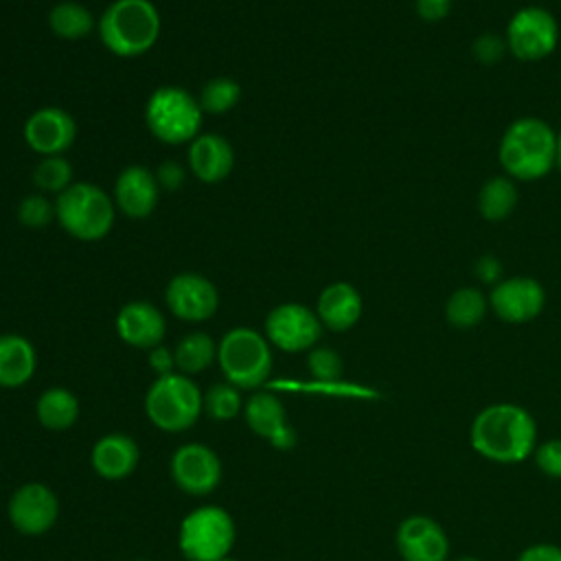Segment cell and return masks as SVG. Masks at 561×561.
<instances>
[{
    "label": "cell",
    "mask_w": 561,
    "mask_h": 561,
    "mask_svg": "<svg viewBox=\"0 0 561 561\" xmlns=\"http://www.w3.org/2000/svg\"><path fill=\"white\" fill-rule=\"evenodd\" d=\"M217 359L226 381L241 390L265 383L274 364L270 340L250 327L230 329L217 346Z\"/></svg>",
    "instance_id": "5b68a950"
},
{
    "label": "cell",
    "mask_w": 561,
    "mask_h": 561,
    "mask_svg": "<svg viewBox=\"0 0 561 561\" xmlns=\"http://www.w3.org/2000/svg\"><path fill=\"white\" fill-rule=\"evenodd\" d=\"M559 42V26L550 11L541 7L519 9L506 28L508 50L522 61L548 57Z\"/></svg>",
    "instance_id": "9c48e42d"
},
{
    "label": "cell",
    "mask_w": 561,
    "mask_h": 561,
    "mask_svg": "<svg viewBox=\"0 0 561 561\" xmlns=\"http://www.w3.org/2000/svg\"><path fill=\"white\" fill-rule=\"evenodd\" d=\"M322 322L316 311L300 302H283L265 318V337L280 351L300 353L316 346Z\"/></svg>",
    "instance_id": "30bf717a"
},
{
    "label": "cell",
    "mask_w": 561,
    "mask_h": 561,
    "mask_svg": "<svg viewBox=\"0 0 561 561\" xmlns=\"http://www.w3.org/2000/svg\"><path fill=\"white\" fill-rule=\"evenodd\" d=\"M204 399L199 388L182 373L158 377L145 397L149 421L164 432H184L199 419Z\"/></svg>",
    "instance_id": "52a82bcc"
},
{
    "label": "cell",
    "mask_w": 561,
    "mask_h": 561,
    "mask_svg": "<svg viewBox=\"0 0 561 561\" xmlns=\"http://www.w3.org/2000/svg\"><path fill=\"white\" fill-rule=\"evenodd\" d=\"M245 421L254 434L270 440L274 434H278L287 425L285 405L280 403V399L276 394L256 392L245 403Z\"/></svg>",
    "instance_id": "cb8c5ba5"
},
{
    "label": "cell",
    "mask_w": 561,
    "mask_h": 561,
    "mask_svg": "<svg viewBox=\"0 0 561 561\" xmlns=\"http://www.w3.org/2000/svg\"><path fill=\"white\" fill-rule=\"evenodd\" d=\"M557 164L561 167V134L557 136Z\"/></svg>",
    "instance_id": "b9f144b4"
},
{
    "label": "cell",
    "mask_w": 561,
    "mask_h": 561,
    "mask_svg": "<svg viewBox=\"0 0 561 561\" xmlns=\"http://www.w3.org/2000/svg\"><path fill=\"white\" fill-rule=\"evenodd\" d=\"M451 9V0H416V13L427 20L436 22L443 20Z\"/></svg>",
    "instance_id": "74e56055"
},
{
    "label": "cell",
    "mask_w": 561,
    "mask_h": 561,
    "mask_svg": "<svg viewBox=\"0 0 561 561\" xmlns=\"http://www.w3.org/2000/svg\"><path fill=\"white\" fill-rule=\"evenodd\" d=\"M204 410L215 421H230V419H234L239 414V410H241L239 388H234L228 381L210 386L208 392L204 394Z\"/></svg>",
    "instance_id": "4dcf8cb0"
},
{
    "label": "cell",
    "mask_w": 561,
    "mask_h": 561,
    "mask_svg": "<svg viewBox=\"0 0 561 561\" xmlns=\"http://www.w3.org/2000/svg\"><path fill=\"white\" fill-rule=\"evenodd\" d=\"M160 195L156 173L142 164L125 167L114 184V204L131 219H145L153 213Z\"/></svg>",
    "instance_id": "e0dca14e"
},
{
    "label": "cell",
    "mask_w": 561,
    "mask_h": 561,
    "mask_svg": "<svg viewBox=\"0 0 561 561\" xmlns=\"http://www.w3.org/2000/svg\"><path fill=\"white\" fill-rule=\"evenodd\" d=\"M149 366L158 373V377L173 373V368H175V355H173V351H169V348L162 346V344L156 346V348H151V351H149Z\"/></svg>",
    "instance_id": "8d00e7d4"
},
{
    "label": "cell",
    "mask_w": 561,
    "mask_h": 561,
    "mask_svg": "<svg viewBox=\"0 0 561 561\" xmlns=\"http://www.w3.org/2000/svg\"><path fill=\"white\" fill-rule=\"evenodd\" d=\"M173 355L175 368L182 375H195L206 370L217 359V344L208 333L191 331L178 342Z\"/></svg>",
    "instance_id": "d4e9b609"
},
{
    "label": "cell",
    "mask_w": 561,
    "mask_h": 561,
    "mask_svg": "<svg viewBox=\"0 0 561 561\" xmlns=\"http://www.w3.org/2000/svg\"><path fill=\"white\" fill-rule=\"evenodd\" d=\"M221 561H237V559H230V557H224Z\"/></svg>",
    "instance_id": "ee69618b"
},
{
    "label": "cell",
    "mask_w": 561,
    "mask_h": 561,
    "mask_svg": "<svg viewBox=\"0 0 561 561\" xmlns=\"http://www.w3.org/2000/svg\"><path fill=\"white\" fill-rule=\"evenodd\" d=\"M473 55L484 64H495L504 55V42L497 35H482L473 44Z\"/></svg>",
    "instance_id": "e575fe53"
},
{
    "label": "cell",
    "mask_w": 561,
    "mask_h": 561,
    "mask_svg": "<svg viewBox=\"0 0 561 561\" xmlns=\"http://www.w3.org/2000/svg\"><path fill=\"white\" fill-rule=\"evenodd\" d=\"M171 476L184 493L206 495L215 491L221 480V462L210 447L188 443L175 449L171 458Z\"/></svg>",
    "instance_id": "7c38bea8"
},
{
    "label": "cell",
    "mask_w": 561,
    "mask_h": 561,
    "mask_svg": "<svg viewBox=\"0 0 561 561\" xmlns=\"http://www.w3.org/2000/svg\"><path fill=\"white\" fill-rule=\"evenodd\" d=\"M316 313L322 327L331 331H346L362 316V296L351 283H331L320 291Z\"/></svg>",
    "instance_id": "44dd1931"
},
{
    "label": "cell",
    "mask_w": 561,
    "mask_h": 561,
    "mask_svg": "<svg viewBox=\"0 0 561 561\" xmlns=\"http://www.w3.org/2000/svg\"><path fill=\"white\" fill-rule=\"evenodd\" d=\"M202 112L197 96L188 90L180 85H162L149 96L145 105V121L160 142L182 145L199 136L204 121Z\"/></svg>",
    "instance_id": "8992f818"
},
{
    "label": "cell",
    "mask_w": 561,
    "mask_h": 561,
    "mask_svg": "<svg viewBox=\"0 0 561 561\" xmlns=\"http://www.w3.org/2000/svg\"><path fill=\"white\" fill-rule=\"evenodd\" d=\"M546 305V291L535 278L515 276L502 280L491 291V307L500 320L522 324L541 313Z\"/></svg>",
    "instance_id": "2e32d148"
},
{
    "label": "cell",
    "mask_w": 561,
    "mask_h": 561,
    "mask_svg": "<svg viewBox=\"0 0 561 561\" xmlns=\"http://www.w3.org/2000/svg\"><path fill=\"white\" fill-rule=\"evenodd\" d=\"M59 515L57 495L39 482L22 484L9 500V519L22 535H42Z\"/></svg>",
    "instance_id": "4fadbf2b"
},
{
    "label": "cell",
    "mask_w": 561,
    "mask_h": 561,
    "mask_svg": "<svg viewBox=\"0 0 561 561\" xmlns=\"http://www.w3.org/2000/svg\"><path fill=\"white\" fill-rule=\"evenodd\" d=\"M156 178H158V184H162L164 188H178L184 180V169L178 162L169 160L160 164V171Z\"/></svg>",
    "instance_id": "f35d334b"
},
{
    "label": "cell",
    "mask_w": 561,
    "mask_h": 561,
    "mask_svg": "<svg viewBox=\"0 0 561 561\" xmlns=\"http://www.w3.org/2000/svg\"><path fill=\"white\" fill-rule=\"evenodd\" d=\"M35 348L18 333L0 335V388H20L35 373Z\"/></svg>",
    "instance_id": "7402d4cb"
},
{
    "label": "cell",
    "mask_w": 561,
    "mask_h": 561,
    "mask_svg": "<svg viewBox=\"0 0 561 561\" xmlns=\"http://www.w3.org/2000/svg\"><path fill=\"white\" fill-rule=\"evenodd\" d=\"M237 537L234 522L221 506H202L180 524V550L188 561H221Z\"/></svg>",
    "instance_id": "ba28073f"
},
{
    "label": "cell",
    "mask_w": 561,
    "mask_h": 561,
    "mask_svg": "<svg viewBox=\"0 0 561 561\" xmlns=\"http://www.w3.org/2000/svg\"><path fill=\"white\" fill-rule=\"evenodd\" d=\"M270 443H272L276 449H289V447H294V445H296V432H294V427L285 425L278 434H274V436L270 438Z\"/></svg>",
    "instance_id": "ab89813d"
},
{
    "label": "cell",
    "mask_w": 561,
    "mask_h": 561,
    "mask_svg": "<svg viewBox=\"0 0 561 561\" xmlns=\"http://www.w3.org/2000/svg\"><path fill=\"white\" fill-rule=\"evenodd\" d=\"M118 337L134 348H156L162 344L167 322L162 311L145 300H131L121 307L116 316Z\"/></svg>",
    "instance_id": "ac0fdd59"
},
{
    "label": "cell",
    "mask_w": 561,
    "mask_h": 561,
    "mask_svg": "<svg viewBox=\"0 0 561 561\" xmlns=\"http://www.w3.org/2000/svg\"><path fill=\"white\" fill-rule=\"evenodd\" d=\"M517 561H561V548L554 543H533L517 557Z\"/></svg>",
    "instance_id": "d590c367"
},
{
    "label": "cell",
    "mask_w": 561,
    "mask_h": 561,
    "mask_svg": "<svg viewBox=\"0 0 561 561\" xmlns=\"http://www.w3.org/2000/svg\"><path fill=\"white\" fill-rule=\"evenodd\" d=\"M535 462L548 478H561V438H550L535 449Z\"/></svg>",
    "instance_id": "836d02e7"
},
{
    "label": "cell",
    "mask_w": 561,
    "mask_h": 561,
    "mask_svg": "<svg viewBox=\"0 0 561 561\" xmlns=\"http://www.w3.org/2000/svg\"><path fill=\"white\" fill-rule=\"evenodd\" d=\"M469 440L486 460L515 465L535 451L537 425L526 408L517 403H493L476 414Z\"/></svg>",
    "instance_id": "6da1fadb"
},
{
    "label": "cell",
    "mask_w": 561,
    "mask_h": 561,
    "mask_svg": "<svg viewBox=\"0 0 561 561\" xmlns=\"http://www.w3.org/2000/svg\"><path fill=\"white\" fill-rule=\"evenodd\" d=\"M397 550L403 561H447L449 539L443 526L425 515L403 519L394 535Z\"/></svg>",
    "instance_id": "5bb4252c"
},
{
    "label": "cell",
    "mask_w": 561,
    "mask_h": 561,
    "mask_svg": "<svg viewBox=\"0 0 561 561\" xmlns=\"http://www.w3.org/2000/svg\"><path fill=\"white\" fill-rule=\"evenodd\" d=\"M75 138L77 123L61 107H42L24 123V140L39 156H64Z\"/></svg>",
    "instance_id": "9a60e30c"
},
{
    "label": "cell",
    "mask_w": 561,
    "mask_h": 561,
    "mask_svg": "<svg viewBox=\"0 0 561 561\" xmlns=\"http://www.w3.org/2000/svg\"><path fill=\"white\" fill-rule=\"evenodd\" d=\"M188 167L204 184L221 182L234 167V151L219 134H199L188 147Z\"/></svg>",
    "instance_id": "d6986e66"
},
{
    "label": "cell",
    "mask_w": 561,
    "mask_h": 561,
    "mask_svg": "<svg viewBox=\"0 0 561 561\" xmlns=\"http://www.w3.org/2000/svg\"><path fill=\"white\" fill-rule=\"evenodd\" d=\"M164 300L175 318L186 322H202L215 316L219 307V291L206 276L182 272L169 280Z\"/></svg>",
    "instance_id": "8fae6325"
},
{
    "label": "cell",
    "mask_w": 561,
    "mask_h": 561,
    "mask_svg": "<svg viewBox=\"0 0 561 561\" xmlns=\"http://www.w3.org/2000/svg\"><path fill=\"white\" fill-rule=\"evenodd\" d=\"M33 182L44 193H64L72 184V167L64 156H44L35 171Z\"/></svg>",
    "instance_id": "f546056e"
},
{
    "label": "cell",
    "mask_w": 561,
    "mask_h": 561,
    "mask_svg": "<svg viewBox=\"0 0 561 561\" xmlns=\"http://www.w3.org/2000/svg\"><path fill=\"white\" fill-rule=\"evenodd\" d=\"M500 162L517 180L543 178L557 162V134L541 118H519L502 136Z\"/></svg>",
    "instance_id": "3957f363"
},
{
    "label": "cell",
    "mask_w": 561,
    "mask_h": 561,
    "mask_svg": "<svg viewBox=\"0 0 561 561\" xmlns=\"http://www.w3.org/2000/svg\"><path fill=\"white\" fill-rule=\"evenodd\" d=\"M50 31L61 39H81L96 26L92 11L79 2H59L48 13Z\"/></svg>",
    "instance_id": "484cf974"
},
{
    "label": "cell",
    "mask_w": 561,
    "mask_h": 561,
    "mask_svg": "<svg viewBox=\"0 0 561 561\" xmlns=\"http://www.w3.org/2000/svg\"><path fill=\"white\" fill-rule=\"evenodd\" d=\"M484 313H486V298L482 296L480 289H473V287L456 289L445 305L447 322L456 329L476 327L484 318Z\"/></svg>",
    "instance_id": "4316f807"
},
{
    "label": "cell",
    "mask_w": 561,
    "mask_h": 561,
    "mask_svg": "<svg viewBox=\"0 0 561 561\" xmlns=\"http://www.w3.org/2000/svg\"><path fill=\"white\" fill-rule=\"evenodd\" d=\"M103 46L118 57H138L153 48L160 35V13L149 0H114L99 18Z\"/></svg>",
    "instance_id": "7a4b0ae2"
},
{
    "label": "cell",
    "mask_w": 561,
    "mask_h": 561,
    "mask_svg": "<svg viewBox=\"0 0 561 561\" xmlns=\"http://www.w3.org/2000/svg\"><path fill=\"white\" fill-rule=\"evenodd\" d=\"M35 412L44 427L68 430L79 416V401L66 388H48L39 394Z\"/></svg>",
    "instance_id": "603a6c76"
},
{
    "label": "cell",
    "mask_w": 561,
    "mask_h": 561,
    "mask_svg": "<svg viewBox=\"0 0 561 561\" xmlns=\"http://www.w3.org/2000/svg\"><path fill=\"white\" fill-rule=\"evenodd\" d=\"M18 219L26 228H44L55 219V202L44 195H28L18 204Z\"/></svg>",
    "instance_id": "1f68e13d"
},
{
    "label": "cell",
    "mask_w": 561,
    "mask_h": 561,
    "mask_svg": "<svg viewBox=\"0 0 561 561\" xmlns=\"http://www.w3.org/2000/svg\"><path fill=\"white\" fill-rule=\"evenodd\" d=\"M140 561H145V559H140Z\"/></svg>",
    "instance_id": "f6af8a7d"
},
{
    "label": "cell",
    "mask_w": 561,
    "mask_h": 561,
    "mask_svg": "<svg viewBox=\"0 0 561 561\" xmlns=\"http://www.w3.org/2000/svg\"><path fill=\"white\" fill-rule=\"evenodd\" d=\"M478 272H480L482 280H495L500 276V263L493 256H484L478 263Z\"/></svg>",
    "instance_id": "60d3db41"
},
{
    "label": "cell",
    "mask_w": 561,
    "mask_h": 561,
    "mask_svg": "<svg viewBox=\"0 0 561 561\" xmlns=\"http://www.w3.org/2000/svg\"><path fill=\"white\" fill-rule=\"evenodd\" d=\"M55 219L79 241H99L114 226V199L92 182H72L55 199Z\"/></svg>",
    "instance_id": "277c9868"
},
{
    "label": "cell",
    "mask_w": 561,
    "mask_h": 561,
    "mask_svg": "<svg viewBox=\"0 0 561 561\" xmlns=\"http://www.w3.org/2000/svg\"><path fill=\"white\" fill-rule=\"evenodd\" d=\"M454 561H482V559H478V557H458Z\"/></svg>",
    "instance_id": "7bdbcfd3"
},
{
    "label": "cell",
    "mask_w": 561,
    "mask_h": 561,
    "mask_svg": "<svg viewBox=\"0 0 561 561\" xmlns=\"http://www.w3.org/2000/svg\"><path fill=\"white\" fill-rule=\"evenodd\" d=\"M239 99H241V88L237 81L228 77L210 79L197 96L202 110L208 114H226L239 103Z\"/></svg>",
    "instance_id": "f1b7e54d"
},
{
    "label": "cell",
    "mask_w": 561,
    "mask_h": 561,
    "mask_svg": "<svg viewBox=\"0 0 561 561\" xmlns=\"http://www.w3.org/2000/svg\"><path fill=\"white\" fill-rule=\"evenodd\" d=\"M517 204V191L513 186L511 180L506 178H493L489 182H484L480 197H478V206L484 219L489 221H500L504 217L511 215V210Z\"/></svg>",
    "instance_id": "83f0119b"
},
{
    "label": "cell",
    "mask_w": 561,
    "mask_h": 561,
    "mask_svg": "<svg viewBox=\"0 0 561 561\" xmlns=\"http://www.w3.org/2000/svg\"><path fill=\"white\" fill-rule=\"evenodd\" d=\"M307 368L318 381H335L342 375V357L327 346L311 348L307 355Z\"/></svg>",
    "instance_id": "d6a6232c"
},
{
    "label": "cell",
    "mask_w": 561,
    "mask_h": 561,
    "mask_svg": "<svg viewBox=\"0 0 561 561\" xmlns=\"http://www.w3.org/2000/svg\"><path fill=\"white\" fill-rule=\"evenodd\" d=\"M138 458V445L127 434H107L99 438L90 454L92 469L105 480L127 478L136 469Z\"/></svg>",
    "instance_id": "ffe728a7"
}]
</instances>
